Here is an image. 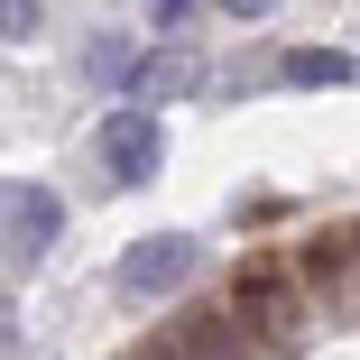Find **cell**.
Returning <instances> with one entry per match:
<instances>
[{
	"mask_svg": "<svg viewBox=\"0 0 360 360\" xmlns=\"http://www.w3.org/2000/svg\"><path fill=\"white\" fill-rule=\"evenodd\" d=\"M93 148H102V176H111V185H148V176L167 167V129H158L148 102H120V111H102Z\"/></svg>",
	"mask_w": 360,
	"mask_h": 360,
	"instance_id": "cell-1",
	"label": "cell"
},
{
	"mask_svg": "<svg viewBox=\"0 0 360 360\" xmlns=\"http://www.w3.org/2000/svg\"><path fill=\"white\" fill-rule=\"evenodd\" d=\"M231 314H240L259 342H296V333H305V286H296V277H277V268H240Z\"/></svg>",
	"mask_w": 360,
	"mask_h": 360,
	"instance_id": "cell-2",
	"label": "cell"
},
{
	"mask_svg": "<svg viewBox=\"0 0 360 360\" xmlns=\"http://www.w3.org/2000/svg\"><path fill=\"white\" fill-rule=\"evenodd\" d=\"M194 268H203L194 231H158V240H139V250L120 259V296H129V305H158V296H176Z\"/></svg>",
	"mask_w": 360,
	"mask_h": 360,
	"instance_id": "cell-3",
	"label": "cell"
},
{
	"mask_svg": "<svg viewBox=\"0 0 360 360\" xmlns=\"http://www.w3.org/2000/svg\"><path fill=\"white\" fill-rule=\"evenodd\" d=\"M0 231H10V259H19V268H37V259L65 240V203H56L46 185H10V203H0Z\"/></svg>",
	"mask_w": 360,
	"mask_h": 360,
	"instance_id": "cell-4",
	"label": "cell"
},
{
	"mask_svg": "<svg viewBox=\"0 0 360 360\" xmlns=\"http://www.w3.org/2000/svg\"><path fill=\"white\" fill-rule=\"evenodd\" d=\"M176 342H185L194 360H250V342H240V314H231V305L185 314V323H176Z\"/></svg>",
	"mask_w": 360,
	"mask_h": 360,
	"instance_id": "cell-5",
	"label": "cell"
},
{
	"mask_svg": "<svg viewBox=\"0 0 360 360\" xmlns=\"http://www.w3.org/2000/svg\"><path fill=\"white\" fill-rule=\"evenodd\" d=\"M194 84H203V65H194V56H167V46L129 65V93H139V102H158V93H167V102H185Z\"/></svg>",
	"mask_w": 360,
	"mask_h": 360,
	"instance_id": "cell-6",
	"label": "cell"
},
{
	"mask_svg": "<svg viewBox=\"0 0 360 360\" xmlns=\"http://www.w3.org/2000/svg\"><path fill=\"white\" fill-rule=\"evenodd\" d=\"M277 84H296V93H333V84H351V56L342 46H296V56H277Z\"/></svg>",
	"mask_w": 360,
	"mask_h": 360,
	"instance_id": "cell-7",
	"label": "cell"
},
{
	"mask_svg": "<svg viewBox=\"0 0 360 360\" xmlns=\"http://www.w3.org/2000/svg\"><path fill=\"white\" fill-rule=\"evenodd\" d=\"M129 65H139V56H129L120 37H93V46H84V75H93V84H129Z\"/></svg>",
	"mask_w": 360,
	"mask_h": 360,
	"instance_id": "cell-8",
	"label": "cell"
},
{
	"mask_svg": "<svg viewBox=\"0 0 360 360\" xmlns=\"http://www.w3.org/2000/svg\"><path fill=\"white\" fill-rule=\"evenodd\" d=\"M46 28V0H0V37H10V46H28Z\"/></svg>",
	"mask_w": 360,
	"mask_h": 360,
	"instance_id": "cell-9",
	"label": "cell"
},
{
	"mask_svg": "<svg viewBox=\"0 0 360 360\" xmlns=\"http://www.w3.org/2000/svg\"><path fill=\"white\" fill-rule=\"evenodd\" d=\"M194 28V0H158V37H185Z\"/></svg>",
	"mask_w": 360,
	"mask_h": 360,
	"instance_id": "cell-10",
	"label": "cell"
},
{
	"mask_svg": "<svg viewBox=\"0 0 360 360\" xmlns=\"http://www.w3.org/2000/svg\"><path fill=\"white\" fill-rule=\"evenodd\" d=\"M129 360H194V351H185V342H176V333H158V342H139V351H129Z\"/></svg>",
	"mask_w": 360,
	"mask_h": 360,
	"instance_id": "cell-11",
	"label": "cell"
},
{
	"mask_svg": "<svg viewBox=\"0 0 360 360\" xmlns=\"http://www.w3.org/2000/svg\"><path fill=\"white\" fill-rule=\"evenodd\" d=\"M212 10H222V19H268L277 0H212Z\"/></svg>",
	"mask_w": 360,
	"mask_h": 360,
	"instance_id": "cell-12",
	"label": "cell"
},
{
	"mask_svg": "<svg viewBox=\"0 0 360 360\" xmlns=\"http://www.w3.org/2000/svg\"><path fill=\"white\" fill-rule=\"evenodd\" d=\"M10 342H19V296L0 286V351H10Z\"/></svg>",
	"mask_w": 360,
	"mask_h": 360,
	"instance_id": "cell-13",
	"label": "cell"
}]
</instances>
